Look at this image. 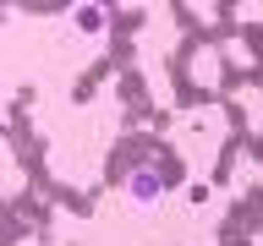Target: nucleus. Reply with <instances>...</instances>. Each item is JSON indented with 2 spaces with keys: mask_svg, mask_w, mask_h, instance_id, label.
I'll list each match as a JSON object with an SVG mask.
<instances>
[{
  "mask_svg": "<svg viewBox=\"0 0 263 246\" xmlns=\"http://www.w3.org/2000/svg\"><path fill=\"white\" fill-rule=\"evenodd\" d=\"M126 197H132V208H154V202L164 197V170H159V164H132Z\"/></svg>",
  "mask_w": 263,
  "mask_h": 246,
  "instance_id": "f257e3e1",
  "label": "nucleus"
},
{
  "mask_svg": "<svg viewBox=\"0 0 263 246\" xmlns=\"http://www.w3.org/2000/svg\"><path fill=\"white\" fill-rule=\"evenodd\" d=\"M71 28H77L82 38H104V28H110V6H93V0L71 6Z\"/></svg>",
  "mask_w": 263,
  "mask_h": 246,
  "instance_id": "f03ea898",
  "label": "nucleus"
},
{
  "mask_svg": "<svg viewBox=\"0 0 263 246\" xmlns=\"http://www.w3.org/2000/svg\"><path fill=\"white\" fill-rule=\"evenodd\" d=\"M186 197H192V202H209L214 186H209V180H192V186H186Z\"/></svg>",
  "mask_w": 263,
  "mask_h": 246,
  "instance_id": "7ed1b4c3",
  "label": "nucleus"
}]
</instances>
